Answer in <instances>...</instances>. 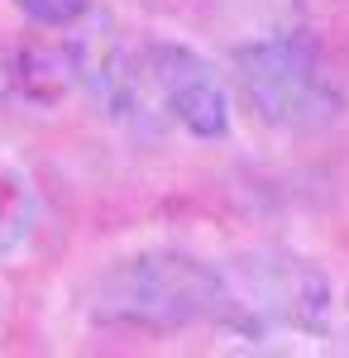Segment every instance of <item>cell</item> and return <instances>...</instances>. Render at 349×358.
<instances>
[{
    "label": "cell",
    "instance_id": "obj_1",
    "mask_svg": "<svg viewBox=\"0 0 349 358\" xmlns=\"http://www.w3.org/2000/svg\"><path fill=\"white\" fill-rule=\"evenodd\" d=\"M215 306L220 268L182 248H149L110 263L86 296L96 325L125 330H187L196 320H215Z\"/></svg>",
    "mask_w": 349,
    "mask_h": 358
},
{
    "label": "cell",
    "instance_id": "obj_2",
    "mask_svg": "<svg viewBox=\"0 0 349 358\" xmlns=\"http://www.w3.org/2000/svg\"><path fill=\"white\" fill-rule=\"evenodd\" d=\"M330 282L292 248H254L220 268V306L215 320L240 339H278V334H325L330 330Z\"/></svg>",
    "mask_w": 349,
    "mask_h": 358
},
{
    "label": "cell",
    "instance_id": "obj_3",
    "mask_svg": "<svg viewBox=\"0 0 349 358\" xmlns=\"http://www.w3.org/2000/svg\"><path fill=\"white\" fill-rule=\"evenodd\" d=\"M244 110L278 134H316L345 115V91L306 34H278L235 53Z\"/></svg>",
    "mask_w": 349,
    "mask_h": 358
},
{
    "label": "cell",
    "instance_id": "obj_4",
    "mask_svg": "<svg viewBox=\"0 0 349 358\" xmlns=\"http://www.w3.org/2000/svg\"><path fill=\"white\" fill-rule=\"evenodd\" d=\"M139 86H144V106L158 120H172L177 129L196 138H220L230 129V101L225 82L201 53H191L182 43H144L135 53Z\"/></svg>",
    "mask_w": 349,
    "mask_h": 358
},
{
    "label": "cell",
    "instance_id": "obj_5",
    "mask_svg": "<svg viewBox=\"0 0 349 358\" xmlns=\"http://www.w3.org/2000/svg\"><path fill=\"white\" fill-rule=\"evenodd\" d=\"M81 82V57L53 43H15L0 53V101L15 110H48Z\"/></svg>",
    "mask_w": 349,
    "mask_h": 358
},
{
    "label": "cell",
    "instance_id": "obj_6",
    "mask_svg": "<svg viewBox=\"0 0 349 358\" xmlns=\"http://www.w3.org/2000/svg\"><path fill=\"white\" fill-rule=\"evenodd\" d=\"M34 229V192L20 167L0 163V258L15 253Z\"/></svg>",
    "mask_w": 349,
    "mask_h": 358
},
{
    "label": "cell",
    "instance_id": "obj_7",
    "mask_svg": "<svg viewBox=\"0 0 349 358\" xmlns=\"http://www.w3.org/2000/svg\"><path fill=\"white\" fill-rule=\"evenodd\" d=\"M15 10L39 29H72L86 20L91 0H15Z\"/></svg>",
    "mask_w": 349,
    "mask_h": 358
}]
</instances>
